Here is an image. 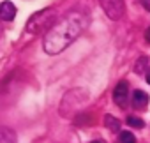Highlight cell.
Wrapping results in <instances>:
<instances>
[{
	"mask_svg": "<svg viewBox=\"0 0 150 143\" xmlns=\"http://www.w3.org/2000/svg\"><path fill=\"white\" fill-rule=\"evenodd\" d=\"M88 20L87 14L81 11H71L67 13L62 20H58L44 35L42 39V48L48 55H57L69 48L76 41L81 32L85 30Z\"/></svg>",
	"mask_w": 150,
	"mask_h": 143,
	"instance_id": "cell-1",
	"label": "cell"
},
{
	"mask_svg": "<svg viewBox=\"0 0 150 143\" xmlns=\"http://www.w3.org/2000/svg\"><path fill=\"white\" fill-rule=\"evenodd\" d=\"M55 23H57V11L48 7V9H42L30 16V20L27 23V32H30V34L48 32Z\"/></svg>",
	"mask_w": 150,
	"mask_h": 143,
	"instance_id": "cell-2",
	"label": "cell"
},
{
	"mask_svg": "<svg viewBox=\"0 0 150 143\" xmlns=\"http://www.w3.org/2000/svg\"><path fill=\"white\" fill-rule=\"evenodd\" d=\"M101 6L110 20H120L124 16V2L122 0H101Z\"/></svg>",
	"mask_w": 150,
	"mask_h": 143,
	"instance_id": "cell-3",
	"label": "cell"
},
{
	"mask_svg": "<svg viewBox=\"0 0 150 143\" xmlns=\"http://www.w3.org/2000/svg\"><path fill=\"white\" fill-rule=\"evenodd\" d=\"M113 101H115L117 106L127 108V103H129V85H127V81L117 83V87L113 88Z\"/></svg>",
	"mask_w": 150,
	"mask_h": 143,
	"instance_id": "cell-4",
	"label": "cell"
},
{
	"mask_svg": "<svg viewBox=\"0 0 150 143\" xmlns=\"http://www.w3.org/2000/svg\"><path fill=\"white\" fill-rule=\"evenodd\" d=\"M14 16H16V6L11 0H6V2L0 4V18L4 21H13Z\"/></svg>",
	"mask_w": 150,
	"mask_h": 143,
	"instance_id": "cell-5",
	"label": "cell"
},
{
	"mask_svg": "<svg viewBox=\"0 0 150 143\" xmlns=\"http://www.w3.org/2000/svg\"><path fill=\"white\" fill-rule=\"evenodd\" d=\"M146 106H148V96L143 90H134L132 92V108L145 110Z\"/></svg>",
	"mask_w": 150,
	"mask_h": 143,
	"instance_id": "cell-6",
	"label": "cell"
},
{
	"mask_svg": "<svg viewBox=\"0 0 150 143\" xmlns=\"http://www.w3.org/2000/svg\"><path fill=\"white\" fill-rule=\"evenodd\" d=\"M0 143H16V134L9 127H0Z\"/></svg>",
	"mask_w": 150,
	"mask_h": 143,
	"instance_id": "cell-7",
	"label": "cell"
},
{
	"mask_svg": "<svg viewBox=\"0 0 150 143\" xmlns=\"http://www.w3.org/2000/svg\"><path fill=\"white\" fill-rule=\"evenodd\" d=\"M104 125H106L110 131H113V132L120 131V122H118L113 115H106V117H104Z\"/></svg>",
	"mask_w": 150,
	"mask_h": 143,
	"instance_id": "cell-8",
	"label": "cell"
},
{
	"mask_svg": "<svg viewBox=\"0 0 150 143\" xmlns=\"http://www.w3.org/2000/svg\"><path fill=\"white\" fill-rule=\"evenodd\" d=\"M118 143H138V141L131 131H120L118 132Z\"/></svg>",
	"mask_w": 150,
	"mask_h": 143,
	"instance_id": "cell-9",
	"label": "cell"
},
{
	"mask_svg": "<svg viewBox=\"0 0 150 143\" xmlns=\"http://www.w3.org/2000/svg\"><path fill=\"white\" fill-rule=\"evenodd\" d=\"M125 122H127V125L136 127V129H141V127L145 125V122H143L141 118H138V117H127V118H125Z\"/></svg>",
	"mask_w": 150,
	"mask_h": 143,
	"instance_id": "cell-10",
	"label": "cell"
},
{
	"mask_svg": "<svg viewBox=\"0 0 150 143\" xmlns=\"http://www.w3.org/2000/svg\"><path fill=\"white\" fill-rule=\"evenodd\" d=\"M146 62H148L146 57H139V58H138V64H136V67H134V71H136L138 74H141V67L146 65Z\"/></svg>",
	"mask_w": 150,
	"mask_h": 143,
	"instance_id": "cell-11",
	"label": "cell"
},
{
	"mask_svg": "<svg viewBox=\"0 0 150 143\" xmlns=\"http://www.w3.org/2000/svg\"><path fill=\"white\" fill-rule=\"evenodd\" d=\"M139 4H141V6H143L148 13H150V0H139Z\"/></svg>",
	"mask_w": 150,
	"mask_h": 143,
	"instance_id": "cell-12",
	"label": "cell"
},
{
	"mask_svg": "<svg viewBox=\"0 0 150 143\" xmlns=\"http://www.w3.org/2000/svg\"><path fill=\"white\" fill-rule=\"evenodd\" d=\"M145 41H146V42H150V27L145 30Z\"/></svg>",
	"mask_w": 150,
	"mask_h": 143,
	"instance_id": "cell-13",
	"label": "cell"
},
{
	"mask_svg": "<svg viewBox=\"0 0 150 143\" xmlns=\"http://www.w3.org/2000/svg\"><path fill=\"white\" fill-rule=\"evenodd\" d=\"M145 76H146V81H148V83H150V69H148V71H146V74H145Z\"/></svg>",
	"mask_w": 150,
	"mask_h": 143,
	"instance_id": "cell-14",
	"label": "cell"
},
{
	"mask_svg": "<svg viewBox=\"0 0 150 143\" xmlns=\"http://www.w3.org/2000/svg\"><path fill=\"white\" fill-rule=\"evenodd\" d=\"M90 143H104V141H101V139H96V141H90Z\"/></svg>",
	"mask_w": 150,
	"mask_h": 143,
	"instance_id": "cell-15",
	"label": "cell"
}]
</instances>
